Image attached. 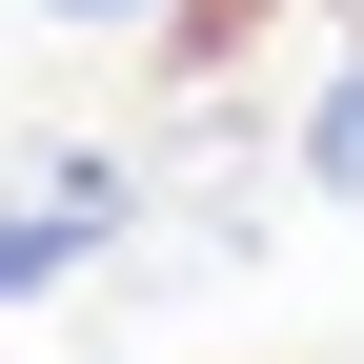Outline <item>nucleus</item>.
<instances>
[{
    "label": "nucleus",
    "instance_id": "f257e3e1",
    "mask_svg": "<svg viewBox=\"0 0 364 364\" xmlns=\"http://www.w3.org/2000/svg\"><path fill=\"white\" fill-rule=\"evenodd\" d=\"M122 203H142V162H122V142H41V162H21V243H0V284L61 304L81 263L122 243Z\"/></svg>",
    "mask_w": 364,
    "mask_h": 364
},
{
    "label": "nucleus",
    "instance_id": "f03ea898",
    "mask_svg": "<svg viewBox=\"0 0 364 364\" xmlns=\"http://www.w3.org/2000/svg\"><path fill=\"white\" fill-rule=\"evenodd\" d=\"M284 162H304V203H364V41L324 81H304V122H284Z\"/></svg>",
    "mask_w": 364,
    "mask_h": 364
},
{
    "label": "nucleus",
    "instance_id": "7ed1b4c3",
    "mask_svg": "<svg viewBox=\"0 0 364 364\" xmlns=\"http://www.w3.org/2000/svg\"><path fill=\"white\" fill-rule=\"evenodd\" d=\"M41 21H102V41H142V21H182V0H41Z\"/></svg>",
    "mask_w": 364,
    "mask_h": 364
}]
</instances>
